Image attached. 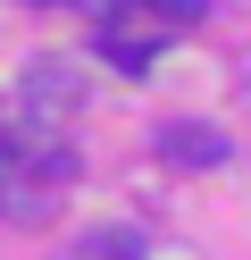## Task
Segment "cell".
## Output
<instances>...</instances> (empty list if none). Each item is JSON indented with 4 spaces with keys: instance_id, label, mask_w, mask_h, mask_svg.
Masks as SVG:
<instances>
[{
    "instance_id": "cell-1",
    "label": "cell",
    "mask_w": 251,
    "mask_h": 260,
    "mask_svg": "<svg viewBox=\"0 0 251 260\" xmlns=\"http://www.w3.org/2000/svg\"><path fill=\"white\" fill-rule=\"evenodd\" d=\"M76 143L67 126L33 118V109H0V218L9 226H42L50 218V193L76 185Z\"/></svg>"
},
{
    "instance_id": "cell-2",
    "label": "cell",
    "mask_w": 251,
    "mask_h": 260,
    "mask_svg": "<svg viewBox=\"0 0 251 260\" xmlns=\"http://www.w3.org/2000/svg\"><path fill=\"white\" fill-rule=\"evenodd\" d=\"M76 101H84V84H76V68H67V59H33L25 84H17V109H33V118H50V126L76 118Z\"/></svg>"
},
{
    "instance_id": "cell-3",
    "label": "cell",
    "mask_w": 251,
    "mask_h": 260,
    "mask_svg": "<svg viewBox=\"0 0 251 260\" xmlns=\"http://www.w3.org/2000/svg\"><path fill=\"white\" fill-rule=\"evenodd\" d=\"M151 143H159V159H167V168H226V159H234V143L218 135V126H193V118L159 126Z\"/></svg>"
},
{
    "instance_id": "cell-4",
    "label": "cell",
    "mask_w": 251,
    "mask_h": 260,
    "mask_svg": "<svg viewBox=\"0 0 251 260\" xmlns=\"http://www.w3.org/2000/svg\"><path fill=\"white\" fill-rule=\"evenodd\" d=\"M159 51H167V25H142V34H134V25H100V59H109V68H126V76H151L159 68Z\"/></svg>"
},
{
    "instance_id": "cell-5",
    "label": "cell",
    "mask_w": 251,
    "mask_h": 260,
    "mask_svg": "<svg viewBox=\"0 0 251 260\" xmlns=\"http://www.w3.org/2000/svg\"><path fill=\"white\" fill-rule=\"evenodd\" d=\"M100 17H142V25H201L209 0H92Z\"/></svg>"
},
{
    "instance_id": "cell-6",
    "label": "cell",
    "mask_w": 251,
    "mask_h": 260,
    "mask_svg": "<svg viewBox=\"0 0 251 260\" xmlns=\"http://www.w3.org/2000/svg\"><path fill=\"white\" fill-rule=\"evenodd\" d=\"M67 260H151V243L134 235V226H92V235H76Z\"/></svg>"
},
{
    "instance_id": "cell-7",
    "label": "cell",
    "mask_w": 251,
    "mask_h": 260,
    "mask_svg": "<svg viewBox=\"0 0 251 260\" xmlns=\"http://www.w3.org/2000/svg\"><path fill=\"white\" fill-rule=\"evenodd\" d=\"M25 9H92V0H25Z\"/></svg>"
}]
</instances>
